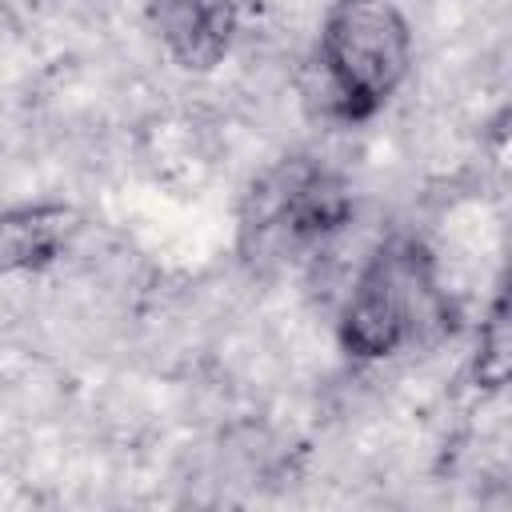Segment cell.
I'll list each match as a JSON object with an SVG mask.
<instances>
[{
	"label": "cell",
	"instance_id": "5",
	"mask_svg": "<svg viewBox=\"0 0 512 512\" xmlns=\"http://www.w3.org/2000/svg\"><path fill=\"white\" fill-rule=\"evenodd\" d=\"M76 232V212L64 204H20L0 212V276L40 272L56 264Z\"/></svg>",
	"mask_w": 512,
	"mask_h": 512
},
{
	"label": "cell",
	"instance_id": "4",
	"mask_svg": "<svg viewBox=\"0 0 512 512\" xmlns=\"http://www.w3.org/2000/svg\"><path fill=\"white\" fill-rule=\"evenodd\" d=\"M148 20L180 68L212 72L232 52L240 0H148Z\"/></svg>",
	"mask_w": 512,
	"mask_h": 512
},
{
	"label": "cell",
	"instance_id": "1",
	"mask_svg": "<svg viewBox=\"0 0 512 512\" xmlns=\"http://www.w3.org/2000/svg\"><path fill=\"white\" fill-rule=\"evenodd\" d=\"M352 212V188L332 164L316 156H284L264 168L240 200V260L252 272L304 268L332 248Z\"/></svg>",
	"mask_w": 512,
	"mask_h": 512
},
{
	"label": "cell",
	"instance_id": "3",
	"mask_svg": "<svg viewBox=\"0 0 512 512\" xmlns=\"http://www.w3.org/2000/svg\"><path fill=\"white\" fill-rule=\"evenodd\" d=\"M320 84L344 124L372 120L412 68V32L392 0H332L320 24Z\"/></svg>",
	"mask_w": 512,
	"mask_h": 512
},
{
	"label": "cell",
	"instance_id": "2",
	"mask_svg": "<svg viewBox=\"0 0 512 512\" xmlns=\"http://www.w3.org/2000/svg\"><path fill=\"white\" fill-rule=\"evenodd\" d=\"M456 308L436 276V256L416 236L372 248L340 308V348L356 360H388L452 332Z\"/></svg>",
	"mask_w": 512,
	"mask_h": 512
}]
</instances>
